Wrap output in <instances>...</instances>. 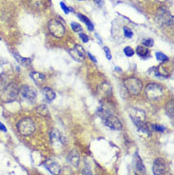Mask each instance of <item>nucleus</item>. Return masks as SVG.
Masks as SVG:
<instances>
[{"label": "nucleus", "instance_id": "30", "mask_svg": "<svg viewBox=\"0 0 174 175\" xmlns=\"http://www.w3.org/2000/svg\"><path fill=\"white\" fill-rule=\"evenodd\" d=\"M60 7H61L62 10L64 11L65 14H69V12H70V8H68V7H67V5L65 4L64 2H60Z\"/></svg>", "mask_w": 174, "mask_h": 175}, {"label": "nucleus", "instance_id": "26", "mask_svg": "<svg viewBox=\"0 0 174 175\" xmlns=\"http://www.w3.org/2000/svg\"><path fill=\"white\" fill-rule=\"evenodd\" d=\"M124 54H126V56H128V57H131V56L134 55L135 52L134 50L130 48V47H126V48L124 49Z\"/></svg>", "mask_w": 174, "mask_h": 175}, {"label": "nucleus", "instance_id": "33", "mask_svg": "<svg viewBox=\"0 0 174 175\" xmlns=\"http://www.w3.org/2000/svg\"><path fill=\"white\" fill-rule=\"evenodd\" d=\"M83 175H92V172H91V168H88V167H86L83 170Z\"/></svg>", "mask_w": 174, "mask_h": 175}, {"label": "nucleus", "instance_id": "15", "mask_svg": "<svg viewBox=\"0 0 174 175\" xmlns=\"http://www.w3.org/2000/svg\"><path fill=\"white\" fill-rule=\"evenodd\" d=\"M42 92L44 94V97L48 102H51L53 101V99L55 98V92L52 90L51 88L49 87H45L42 89Z\"/></svg>", "mask_w": 174, "mask_h": 175}, {"label": "nucleus", "instance_id": "6", "mask_svg": "<svg viewBox=\"0 0 174 175\" xmlns=\"http://www.w3.org/2000/svg\"><path fill=\"white\" fill-rule=\"evenodd\" d=\"M48 29L49 33H51V35L57 38H61L64 36L66 29H65L64 25L61 23L60 21L57 19H51L48 23Z\"/></svg>", "mask_w": 174, "mask_h": 175}, {"label": "nucleus", "instance_id": "14", "mask_svg": "<svg viewBox=\"0 0 174 175\" xmlns=\"http://www.w3.org/2000/svg\"><path fill=\"white\" fill-rule=\"evenodd\" d=\"M30 77H32V79L35 81V83L36 85H38V86L41 85L46 79V76L44 74L41 73H37V71H32V73H30Z\"/></svg>", "mask_w": 174, "mask_h": 175}, {"label": "nucleus", "instance_id": "29", "mask_svg": "<svg viewBox=\"0 0 174 175\" xmlns=\"http://www.w3.org/2000/svg\"><path fill=\"white\" fill-rule=\"evenodd\" d=\"M104 52L106 54V56H107V58L108 60H110L111 58H112V56H111V54H110V50L108 48V47H104Z\"/></svg>", "mask_w": 174, "mask_h": 175}, {"label": "nucleus", "instance_id": "31", "mask_svg": "<svg viewBox=\"0 0 174 175\" xmlns=\"http://www.w3.org/2000/svg\"><path fill=\"white\" fill-rule=\"evenodd\" d=\"M79 37L81 38V40L84 43H88L89 42V36L87 35V34L81 33H79Z\"/></svg>", "mask_w": 174, "mask_h": 175}, {"label": "nucleus", "instance_id": "35", "mask_svg": "<svg viewBox=\"0 0 174 175\" xmlns=\"http://www.w3.org/2000/svg\"><path fill=\"white\" fill-rule=\"evenodd\" d=\"M0 130L4 131V132H7V129H6V127L1 123V122H0Z\"/></svg>", "mask_w": 174, "mask_h": 175}, {"label": "nucleus", "instance_id": "24", "mask_svg": "<svg viewBox=\"0 0 174 175\" xmlns=\"http://www.w3.org/2000/svg\"><path fill=\"white\" fill-rule=\"evenodd\" d=\"M155 55H156V59L158 61H160V62H166V61L169 60V57H167L166 54H164L163 52H157Z\"/></svg>", "mask_w": 174, "mask_h": 175}, {"label": "nucleus", "instance_id": "21", "mask_svg": "<svg viewBox=\"0 0 174 175\" xmlns=\"http://www.w3.org/2000/svg\"><path fill=\"white\" fill-rule=\"evenodd\" d=\"M135 163H136V168H137V170L140 171V172H145V167H144V165H143V161L141 160V158L139 157L138 154L136 153V155H135Z\"/></svg>", "mask_w": 174, "mask_h": 175}, {"label": "nucleus", "instance_id": "27", "mask_svg": "<svg viewBox=\"0 0 174 175\" xmlns=\"http://www.w3.org/2000/svg\"><path fill=\"white\" fill-rule=\"evenodd\" d=\"M153 39H151V38H148V39H144L143 40V45L146 46L147 48H150V47L153 46Z\"/></svg>", "mask_w": 174, "mask_h": 175}, {"label": "nucleus", "instance_id": "25", "mask_svg": "<svg viewBox=\"0 0 174 175\" xmlns=\"http://www.w3.org/2000/svg\"><path fill=\"white\" fill-rule=\"evenodd\" d=\"M70 27H71V29L73 30V32H75V33H80L82 31V26L80 24L76 23V22H71Z\"/></svg>", "mask_w": 174, "mask_h": 175}, {"label": "nucleus", "instance_id": "18", "mask_svg": "<svg viewBox=\"0 0 174 175\" xmlns=\"http://www.w3.org/2000/svg\"><path fill=\"white\" fill-rule=\"evenodd\" d=\"M136 54H137L140 57L147 58L148 56H150V50L148 48H144V47L138 46L136 48Z\"/></svg>", "mask_w": 174, "mask_h": 175}, {"label": "nucleus", "instance_id": "32", "mask_svg": "<svg viewBox=\"0 0 174 175\" xmlns=\"http://www.w3.org/2000/svg\"><path fill=\"white\" fill-rule=\"evenodd\" d=\"M151 126L155 130L160 131V132H163V131L165 130V128L163 126H160V125H151Z\"/></svg>", "mask_w": 174, "mask_h": 175}, {"label": "nucleus", "instance_id": "20", "mask_svg": "<svg viewBox=\"0 0 174 175\" xmlns=\"http://www.w3.org/2000/svg\"><path fill=\"white\" fill-rule=\"evenodd\" d=\"M77 16L80 18V20L83 21L84 23L87 25V28H88V30L89 31V32H92L93 31V24L91 22V20H89L87 16H85V15H83L81 14H77Z\"/></svg>", "mask_w": 174, "mask_h": 175}, {"label": "nucleus", "instance_id": "17", "mask_svg": "<svg viewBox=\"0 0 174 175\" xmlns=\"http://www.w3.org/2000/svg\"><path fill=\"white\" fill-rule=\"evenodd\" d=\"M68 160H69L70 164V165H73L74 167H77V166H78L79 163H80V157H79V155L77 154L75 151L70 153Z\"/></svg>", "mask_w": 174, "mask_h": 175}, {"label": "nucleus", "instance_id": "34", "mask_svg": "<svg viewBox=\"0 0 174 175\" xmlns=\"http://www.w3.org/2000/svg\"><path fill=\"white\" fill-rule=\"evenodd\" d=\"M88 56L89 57V59H91V60H92L93 62H94V63H97V60H96V58L91 54V52H88Z\"/></svg>", "mask_w": 174, "mask_h": 175}, {"label": "nucleus", "instance_id": "36", "mask_svg": "<svg viewBox=\"0 0 174 175\" xmlns=\"http://www.w3.org/2000/svg\"><path fill=\"white\" fill-rule=\"evenodd\" d=\"M94 2L96 3V4H98V5L103 4V0H94Z\"/></svg>", "mask_w": 174, "mask_h": 175}, {"label": "nucleus", "instance_id": "37", "mask_svg": "<svg viewBox=\"0 0 174 175\" xmlns=\"http://www.w3.org/2000/svg\"><path fill=\"white\" fill-rule=\"evenodd\" d=\"M0 40H1V38H0Z\"/></svg>", "mask_w": 174, "mask_h": 175}, {"label": "nucleus", "instance_id": "11", "mask_svg": "<svg viewBox=\"0 0 174 175\" xmlns=\"http://www.w3.org/2000/svg\"><path fill=\"white\" fill-rule=\"evenodd\" d=\"M44 167L48 170L52 175H59L61 172V168L58 163L53 160H48L44 163Z\"/></svg>", "mask_w": 174, "mask_h": 175}, {"label": "nucleus", "instance_id": "7", "mask_svg": "<svg viewBox=\"0 0 174 175\" xmlns=\"http://www.w3.org/2000/svg\"><path fill=\"white\" fill-rule=\"evenodd\" d=\"M129 116H130V118H131V120L133 121V123L137 126L138 129L145 124L146 113H145L144 111H142V109H137V108L130 109Z\"/></svg>", "mask_w": 174, "mask_h": 175}, {"label": "nucleus", "instance_id": "4", "mask_svg": "<svg viewBox=\"0 0 174 175\" xmlns=\"http://www.w3.org/2000/svg\"><path fill=\"white\" fill-rule=\"evenodd\" d=\"M124 84H125L127 90H128L129 94L131 95H138L139 93L141 92L142 88H143V84L141 82V80L134 77H130L126 79Z\"/></svg>", "mask_w": 174, "mask_h": 175}, {"label": "nucleus", "instance_id": "19", "mask_svg": "<svg viewBox=\"0 0 174 175\" xmlns=\"http://www.w3.org/2000/svg\"><path fill=\"white\" fill-rule=\"evenodd\" d=\"M110 90H111V87L110 85H108L107 83H105L100 88H99L98 92H99V94L102 95V96H103V95L104 96H107V95L110 94Z\"/></svg>", "mask_w": 174, "mask_h": 175}, {"label": "nucleus", "instance_id": "2", "mask_svg": "<svg viewBox=\"0 0 174 175\" xmlns=\"http://www.w3.org/2000/svg\"><path fill=\"white\" fill-rule=\"evenodd\" d=\"M18 94H19V87H18V85L15 83H10L3 90L1 100L3 103L9 104V103L14 102L17 98Z\"/></svg>", "mask_w": 174, "mask_h": 175}, {"label": "nucleus", "instance_id": "9", "mask_svg": "<svg viewBox=\"0 0 174 175\" xmlns=\"http://www.w3.org/2000/svg\"><path fill=\"white\" fill-rule=\"evenodd\" d=\"M148 73L150 74H152L154 77H157V78H169V71H167L166 68H164L163 65L151 68Z\"/></svg>", "mask_w": 174, "mask_h": 175}, {"label": "nucleus", "instance_id": "5", "mask_svg": "<svg viewBox=\"0 0 174 175\" xmlns=\"http://www.w3.org/2000/svg\"><path fill=\"white\" fill-rule=\"evenodd\" d=\"M146 95L150 100H158L164 95V89L158 84L150 83L146 87Z\"/></svg>", "mask_w": 174, "mask_h": 175}, {"label": "nucleus", "instance_id": "13", "mask_svg": "<svg viewBox=\"0 0 174 175\" xmlns=\"http://www.w3.org/2000/svg\"><path fill=\"white\" fill-rule=\"evenodd\" d=\"M51 138L52 142H57L61 144H65V137L62 135L61 132L57 130H52L51 131Z\"/></svg>", "mask_w": 174, "mask_h": 175}, {"label": "nucleus", "instance_id": "1", "mask_svg": "<svg viewBox=\"0 0 174 175\" xmlns=\"http://www.w3.org/2000/svg\"><path fill=\"white\" fill-rule=\"evenodd\" d=\"M97 114L101 117L103 123L108 128L114 130H122V123H121L120 120L113 114V112L111 111L110 109H106L105 107L102 106V107L98 109Z\"/></svg>", "mask_w": 174, "mask_h": 175}, {"label": "nucleus", "instance_id": "3", "mask_svg": "<svg viewBox=\"0 0 174 175\" xmlns=\"http://www.w3.org/2000/svg\"><path fill=\"white\" fill-rule=\"evenodd\" d=\"M17 130L24 136H29L35 131V124L30 118H23L16 125Z\"/></svg>", "mask_w": 174, "mask_h": 175}, {"label": "nucleus", "instance_id": "12", "mask_svg": "<svg viewBox=\"0 0 174 175\" xmlns=\"http://www.w3.org/2000/svg\"><path fill=\"white\" fill-rule=\"evenodd\" d=\"M70 54L72 56V58L77 61H81L85 58V52H84L83 50V47L80 45L74 46L72 51H70Z\"/></svg>", "mask_w": 174, "mask_h": 175}, {"label": "nucleus", "instance_id": "22", "mask_svg": "<svg viewBox=\"0 0 174 175\" xmlns=\"http://www.w3.org/2000/svg\"><path fill=\"white\" fill-rule=\"evenodd\" d=\"M8 85V78L4 73H0V92H3Z\"/></svg>", "mask_w": 174, "mask_h": 175}, {"label": "nucleus", "instance_id": "8", "mask_svg": "<svg viewBox=\"0 0 174 175\" xmlns=\"http://www.w3.org/2000/svg\"><path fill=\"white\" fill-rule=\"evenodd\" d=\"M19 92L21 96H22L24 99L28 100V101L33 102L36 99V95H37L36 90L30 86H22L19 89Z\"/></svg>", "mask_w": 174, "mask_h": 175}, {"label": "nucleus", "instance_id": "10", "mask_svg": "<svg viewBox=\"0 0 174 175\" xmlns=\"http://www.w3.org/2000/svg\"><path fill=\"white\" fill-rule=\"evenodd\" d=\"M165 170H166V163L163 158H157L154 161L153 167H152V171L153 175H164Z\"/></svg>", "mask_w": 174, "mask_h": 175}, {"label": "nucleus", "instance_id": "28", "mask_svg": "<svg viewBox=\"0 0 174 175\" xmlns=\"http://www.w3.org/2000/svg\"><path fill=\"white\" fill-rule=\"evenodd\" d=\"M124 35H125L126 37H128V38H130V37H132L133 33L129 29H128V28L125 27V28H124Z\"/></svg>", "mask_w": 174, "mask_h": 175}, {"label": "nucleus", "instance_id": "16", "mask_svg": "<svg viewBox=\"0 0 174 175\" xmlns=\"http://www.w3.org/2000/svg\"><path fill=\"white\" fill-rule=\"evenodd\" d=\"M12 55L14 56L15 60H16L18 63L21 64L22 66H28V65L30 64V62H32V60H30V58H24V57H22V56L19 55L17 52H12Z\"/></svg>", "mask_w": 174, "mask_h": 175}, {"label": "nucleus", "instance_id": "23", "mask_svg": "<svg viewBox=\"0 0 174 175\" xmlns=\"http://www.w3.org/2000/svg\"><path fill=\"white\" fill-rule=\"evenodd\" d=\"M166 112L169 116L171 118H173V100H171L170 102L167 103V105L166 106Z\"/></svg>", "mask_w": 174, "mask_h": 175}]
</instances>
